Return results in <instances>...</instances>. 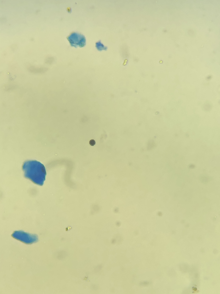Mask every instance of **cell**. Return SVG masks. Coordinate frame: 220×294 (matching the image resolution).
Here are the masks:
<instances>
[{"label": "cell", "instance_id": "cell-1", "mask_svg": "<svg viewBox=\"0 0 220 294\" xmlns=\"http://www.w3.org/2000/svg\"><path fill=\"white\" fill-rule=\"evenodd\" d=\"M25 177L34 183L42 184L45 179L46 173L44 165L36 160H28L22 165Z\"/></svg>", "mask_w": 220, "mask_h": 294}, {"label": "cell", "instance_id": "cell-2", "mask_svg": "<svg viewBox=\"0 0 220 294\" xmlns=\"http://www.w3.org/2000/svg\"><path fill=\"white\" fill-rule=\"evenodd\" d=\"M12 236L18 240L27 244H30L38 241V238L35 235L31 234L22 231H16Z\"/></svg>", "mask_w": 220, "mask_h": 294}, {"label": "cell", "instance_id": "cell-3", "mask_svg": "<svg viewBox=\"0 0 220 294\" xmlns=\"http://www.w3.org/2000/svg\"><path fill=\"white\" fill-rule=\"evenodd\" d=\"M68 39L72 46L82 47L85 43L84 36L79 33L73 32L71 33L68 37Z\"/></svg>", "mask_w": 220, "mask_h": 294}, {"label": "cell", "instance_id": "cell-4", "mask_svg": "<svg viewBox=\"0 0 220 294\" xmlns=\"http://www.w3.org/2000/svg\"><path fill=\"white\" fill-rule=\"evenodd\" d=\"M30 71L34 73H40L45 71L47 69L44 67H39L34 66H30L29 67Z\"/></svg>", "mask_w": 220, "mask_h": 294}, {"label": "cell", "instance_id": "cell-5", "mask_svg": "<svg viewBox=\"0 0 220 294\" xmlns=\"http://www.w3.org/2000/svg\"><path fill=\"white\" fill-rule=\"evenodd\" d=\"M89 144L91 146H93L95 144V141L94 140H91L89 141Z\"/></svg>", "mask_w": 220, "mask_h": 294}]
</instances>
